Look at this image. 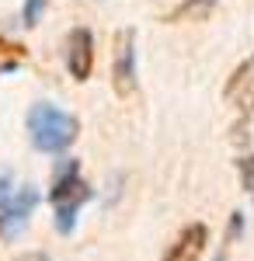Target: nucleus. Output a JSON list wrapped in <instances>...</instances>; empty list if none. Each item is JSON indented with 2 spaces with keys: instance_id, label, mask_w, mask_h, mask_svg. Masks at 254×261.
<instances>
[{
  "instance_id": "39448f33",
  "label": "nucleus",
  "mask_w": 254,
  "mask_h": 261,
  "mask_svg": "<svg viewBox=\"0 0 254 261\" xmlns=\"http://www.w3.org/2000/svg\"><path fill=\"white\" fill-rule=\"evenodd\" d=\"M66 70L73 81H87L94 70V35L87 28H73L66 35Z\"/></svg>"
},
{
  "instance_id": "9d476101",
  "label": "nucleus",
  "mask_w": 254,
  "mask_h": 261,
  "mask_svg": "<svg viewBox=\"0 0 254 261\" xmlns=\"http://www.w3.org/2000/svg\"><path fill=\"white\" fill-rule=\"evenodd\" d=\"M237 167H240V181H244L247 195H254V153L240 157V161H237Z\"/></svg>"
},
{
  "instance_id": "ddd939ff",
  "label": "nucleus",
  "mask_w": 254,
  "mask_h": 261,
  "mask_svg": "<svg viewBox=\"0 0 254 261\" xmlns=\"http://www.w3.org/2000/svg\"><path fill=\"white\" fill-rule=\"evenodd\" d=\"M240 226H244V216H240V213H234V220H230V237H237V233H240ZM230 237H226V241H230Z\"/></svg>"
},
{
  "instance_id": "1a4fd4ad",
  "label": "nucleus",
  "mask_w": 254,
  "mask_h": 261,
  "mask_svg": "<svg viewBox=\"0 0 254 261\" xmlns=\"http://www.w3.org/2000/svg\"><path fill=\"white\" fill-rule=\"evenodd\" d=\"M45 4L49 0H24V7H21V21L28 24V28H35L42 18V11H45Z\"/></svg>"
},
{
  "instance_id": "f8f14e48",
  "label": "nucleus",
  "mask_w": 254,
  "mask_h": 261,
  "mask_svg": "<svg viewBox=\"0 0 254 261\" xmlns=\"http://www.w3.org/2000/svg\"><path fill=\"white\" fill-rule=\"evenodd\" d=\"M14 261H49V254H45V251H24V254L14 258Z\"/></svg>"
},
{
  "instance_id": "f03ea898",
  "label": "nucleus",
  "mask_w": 254,
  "mask_h": 261,
  "mask_svg": "<svg viewBox=\"0 0 254 261\" xmlns=\"http://www.w3.org/2000/svg\"><path fill=\"white\" fill-rule=\"evenodd\" d=\"M49 199H53V205H56V230H59V233H73L80 205L91 199L87 181L80 178V161L66 157V161L56 164V174H53V192H49Z\"/></svg>"
},
{
  "instance_id": "2eb2a0df",
  "label": "nucleus",
  "mask_w": 254,
  "mask_h": 261,
  "mask_svg": "<svg viewBox=\"0 0 254 261\" xmlns=\"http://www.w3.org/2000/svg\"><path fill=\"white\" fill-rule=\"evenodd\" d=\"M0 233H4V230H0Z\"/></svg>"
},
{
  "instance_id": "423d86ee",
  "label": "nucleus",
  "mask_w": 254,
  "mask_h": 261,
  "mask_svg": "<svg viewBox=\"0 0 254 261\" xmlns=\"http://www.w3.org/2000/svg\"><path fill=\"white\" fill-rule=\"evenodd\" d=\"M206 244H209V226L206 223H188V226L177 230L174 244L164 251V261H198Z\"/></svg>"
},
{
  "instance_id": "6e6552de",
  "label": "nucleus",
  "mask_w": 254,
  "mask_h": 261,
  "mask_svg": "<svg viewBox=\"0 0 254 261\" xmlns=\"http://www.w3.org/2000/svg\"><path fill=\"white\" fill-rule=\"evenodd\" d=\"M216 7V0H181V7H174L171 14H167V21H202L209 18V11Z\"/></svg>"
},
{
  "instance_id": "9b49d317",
  "label": "nucleus",
  "mask_w": 254,
  "mask_h": 261,
  "mask_svg": "<svg viewBox=\"0 0 254 261\" xmlns=\"http://www.w3.org/2000/svg\"><path fill=\"white\" fill-rule=\"evenodd\" d=\"M14 174H11V167H0V209H4V202L14 195Z\"/></svg>"
},
{
  "instance_id": "20e7f679",
  "label": "nucleus",
  "mask_w": 254,
  "mask_h": 261,
  "mask_svg": "<svg viewBox=\"0 0 254 261\" xmlns=\"http://www.w3.org/2000/svg\"><path fill=\"white\" fill-rule=\"evenodd\" d=\"M223 98L237 108V115H240L237 119V140H244V129H247V122L254 115V56H247L230 73V81L223 87Z\"/></svg>"
},
{
  "instance_id": "7ed1b4c3",
  "label": "nucleus",
  "mask_w": 254,
  "mask_h": 261,
  "mask_svg": "<svg viewBox=\"0 0 254 261\" xmlns=\"http://www.w3.org/2000/svg\"><path fill=\"white\" fill-rule=\"evenodd\" d=\"M136 84V28H118L112 39V87L118 98H133Z\"/></svg>"
},
{
  "instance_id": "f257e3e1",
  "label": "nucleus",
  "mask_w": 254,
  "mask_h": 261,
  "mask_svg": "<svg viewBox=\"0 0 254 261\" xmlns=\"http://www.w3.org/2000/svg\"><path fill=\"white\" fill-rule=\"evenodd\" d=\"M28 136L32 146L42 153H63L66 146H73L80 136V122L77 115L63 112L49 101H39L28 108Z\"/></svg>"
},
{
  "instance_id": "0eeeda50",
  "label": "nucleus",
  "mask_w": 254,
  "mask_h": 261,
  "mask_svg": "<svg viewBox=\"0 0 254 261\" xmlns=\"http://www.w3.org/2000/svg\"><path fill=\"white\" fill-rule=\"evenodd\" d=\"M39 205V192L32 188V185H24L18 188L11 199L4 202V213H0V230H4V237H11V233H18L24 220L32 216V209Z\"/></svg>"
},
{
  "instance_id": "4468645a",
  "label": "nucleus",
  "mask_w": 254,
  "mask_h": 261,
  "mask_svg": "<svg viewBox=\"0 0 254 261\" xmlns=\"http://www.w3.org/2000/svg\"><path fill=\"white\" fill-rule=\"evenodd\" d=\"M213 261H226V251H219V254H216V258Z\"/></svg>"
}]
</instances>
